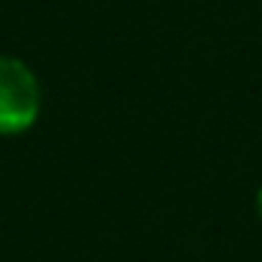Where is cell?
<instances>
[{"instance_id":"obj_1","label":"cell","mask_w":262,"mask_h":262,"mask_svg":"<svg viewBox=\"0 0 262 262\" xmlns=\"http://www.w3.org/2000/svg\"><path fill=\"white\" fill-rule=\"evenodd\" d=\"M40 114V83L34 71L16 59L0 56V136H19Z\"/></svg>"},{"instance_id":"obj_2","label":"cell","mask_w":262,"mask_h":262,"mask_svg":"<svg viewBox=\"0 0 262 262\" xmlns=\"http://www.w3.org/2000/svg\"><path fill=\"white\" fill-rule=\"evenodd\" d=\"M256 213H259V219H262V188H259V194H256Z\"/></svg>"}]
</instances>
